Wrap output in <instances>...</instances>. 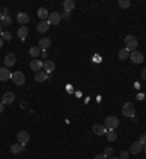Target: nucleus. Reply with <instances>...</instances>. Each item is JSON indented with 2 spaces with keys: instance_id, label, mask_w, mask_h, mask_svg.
Here are the masks:
<instances>
[{
  "instance_id": "f257e3e1",
  "label": "nucleus",
  "mask_w": 146,
  "mask_h": 159,
  "mask_svg": "<svg viewBox=\"0 0 146 159\" xmlns=\"http://www.w3.org/2000/svg\"><path fill=\"white\" fill-rule=\"evenodd\" d=\"M124 44H126V50H129L130 53L134 51L137 45H139V42H137V38L134 37V35H127L126 38H124Z\"/></svg>"
},
{
  "instance_id": "f03ea898",
  "label": "nucleus",
  "mask_w": 146,
  "mask_h": 159,
  "mask_svg": "<svg viewBox=\"0 0 146 159\" xmlns=\"http://www.w3.org/2000/svg\"><path fill=\"white\" fill-rule=\"evenodd\" d=\"M104 126L107 127V130H114V128H117L119 127V118L117 117H114V115H110V117H107L105 121H104Z\"/></svg>"
},
{
  "instance_id": "7ed1b4c3",
  "label": "nucleus",
  "mask_w": 146,
  "mask_h": 159,
  "mask_svg": "<svg viewBox=\"0 0 146 159\" xmlns=\"http://www.w3.org/2000/svg\"><path fill=\"white\" fill-rule=\"evenodd\" d=\"M129 59L132 60V63H134V64H140V63H143L145 56H143V53H140V51H137V50H134V51L130 53Z\"/></svg>"
},
{
  "instance_id": "20e7f679",
  "label": "nucleus",
  "mask_w": 146,
  "mask_h": 159,
  "mask_svg": "<svg viewBox=\"0 0 146 159\" xmlns=\"http://www.w3.org/2000/svg\"><path fill=\"white\" fill-rule=\"evenodd\" d=\"M134 105H133L132 102H126L124 105L121 107V113H123V115L124 117H133L134 115Z\"/></svg>"
},
{
  "instance_id": "39448f33",
  "label": "nucleus",
  "mask_w": 146,
  "mask_h": 159,
  "mask_svg": "<svg viewBox=\"0 0 146 159\" xmlns=\"http://www.w3.org/2000/svg\"><path fill=\"white\" fill-rule=\"evenodd\" d=\"M10 79L13 80L15 85H18V86H22L24 83H25V74L22 72H15L12 73V78Z\"/></svg>"
},
{
  "instance_id": "423d86ee",
  "label": "nucleus",
  "mask_w": 146,
  "mask_h": 159,
  "mask_svg": "<svg viewBox=\"0 0 146 159\" xmlns=\"http://www.w3.org/2000/svg\"><path fill=\"white\" fill-rule=\"evenodd\" d=\"M42 66H44V63H42L41 60H38V59H32V60H31V63H29V67H31V70H34L35 73L41 72Z\"/></svg>"
},
{
  "instance_id": "0eeeda50",
  "label": "nucleus",
  "mask_w": 146,
  "mask_h": 159,
  "mask_svg": "<svg viewBox=\"0 0 146 159\" xmlns=\"http://www.w3.org/2000/svg\"><path fill=\"white\" fill-rule=\"evenodd\" d=\"M60 20H61V15L59 13V12H51L50 13V16H48V23L50 25H59Z\"/></svg>"
},
{
  "instance_id": "6e6552de",
  "label": "nucleus",
  "mask_w": 146,
  "mask_h": 159,
  "mask_svg": "<svg viewBox=\"0 0 146 159\" xmlns=\"http://www.w3.org/2000/svg\"><path fill=\"white\" fill-rule=\"evenodd\" d=\"M142 150H143V145L140 143L139 140L133 142V143H132V147H130V153H132V155H137V153H140Z\"/></svg>"
},
{
  "instance_id": "1a4fd4ad",
  "label": "nucleus",
  "mask_w": 146,
  "mask_h": 159,
  "mask_svg": "<svg viewBox=\"0 0 146 159\" xmlns=\"http://www.w3.org/2000/svg\"><path fill=\"white\" fill-rule=\"evenodd\" d=\"M16 139H18V142H19V145L25 146L29 142V134H28L27 132H19L18 133V136H16Z\"/></svg>"
},
{
  "instance_id": "9d476101",
  "label": "nucleus",
  "mask_w": 146,
  "mask_h": 159,
  "mask_svg": "<svg viewBox=\"0 0 146 159\" xmlns=\"http://www.w3.org/2000/svg\"><path fill=\"white\" fill-rule=\"evenodd\" d=\"M12 78V73L9 72V69L7 67H0V80L2 82H6Z\"/></svg>"
},
{
  "instance_id": "9b49d317",
  "label": "nucleus",
  "mask_w": 146,
  "mask_h": 159,
  "mask_svg": "<svg viewBox=\"0 0 146 159\" xmlns=\"http://www.w3.org/2000/svg\"><path fill=\"white\" fill-rule=\"evenodd\" d=\"M13 101H15V93L6 92L3 95V98H2V104H3V105H9V104H12Z\"/></svg>"
},
{
  "instance_id": "f8f14e48",
  "label": "nucleus",
  "mask_w": 146,
  "mask_h": 159,
  "mask_svg": "<svg viewBox=\"0 0 146 159\" xmlns=\"http://www.w3.org/2000/svg\"><path fill=\"white\" fill-rule=\"evenodd\" d=\"M15 63H16V56L13 53L6 54V57H5V66H7V67L15 66Z\"/></svg>"
},
{
  "instance_id": "ddd939ff",
  "label": "nucleus",
  "mask_w": 146,
  "mask_h": 159,
  "mask_svg": "<svg viewBox=\"0 0 146 159\" xmlns=\"http://www.w3.org/2000/svg\"><path fill=\"white\" fill-rule=\"evenodd\" d=\"M50 45H51V40L50 38H41L38 41V47L42 51H47V48H50Z\"/></svg>"
},
{
  "instance_id": "4468645a",
  "label": "nucleus",
  "mask_w": 146,
  "mask_h": 159,
  "mask_svg": "<svg viewBox=\"0 0 146 159\" xmlns=\"http://www.w3.org/2000/svg\"><path fill=\"white\" fill-rule=\"evenodd\" d=\"M48 29H50V23L47 20H40L38 22V25H37V31L38 32H47Z\"/></svg>"
},
{
  "instance_id": "2eb2a0df",
  "label": "nucleus",
  "mask_w": 146,
  "mask_h": 159,
  "mask_svg": "<svg viewBox=\"0 0 146 159\" xmlns=\"http://www.w3.org/2000/svg\"><path fill=\"white\" fill-rule=\"evenodd\" d=\"M44 72L48 74V73L54 72V69H56V64H54V61H51V60H47V61H44Z\"/></svg>"
},
{
  "instance_id": "dca6fc26",
  "label": "nucleus",
  "mask_w": 146,
  "mask_h": 159,
  "mask_svg": "<svg viewBox=\"0 0 146 159\" xmlns=\"http://www.w3.org/2000/svg\"><path fill=\"white\" fill-rule=\"evenodd\" d=\"M92 132L95 133V134L101 136V134H105L107 133V127L102 126V124H95V126L92 127Z\"/></svg>"
},
{
  "instance_id": "f3484780",
  "label": "nucleus",
  "mask_w": 146,
  "mask_h": 159,
  "mask_svg": "<svg viewBox=\"0 0 146 159\" xmlns=\"http://www.w3.org/2000/svg\"><path fill=\"white\" fill-rule=\"evenodd\" d=\"M75 2L73 0H64L63 2V7H64V12H67V13H70L72 12L73 9H75Z\"/></svg>"
},
{
  "instance_id": "a211bd4d",
  "label": "nucleus",
  "mask_w": 146,
  "mask_h": 159,
  "mask_svg": "<svg viewBox=\"0 0 146 159\" xmlns=\"http://www.w3.org/2000/svg\"><path fill=\"white\" fill-rule=\"evenodd\" d=\"M37 15H38V18H40L41 20H47L48 19V16H50V12L47 10L46 7H40L38 12H37Z\"/></svg>"
},
{
  "instance_id": "6ab92c4d",
  "label": "nucleus",
  "mask_w": 146,
  "mask_h": 159,
  "mask_svg": "<svg viewBox=\"0 0 146 159\" xmlns=\"http://www.w3.org/2000/svg\"><path fill=\"white\" fill-rule=\"evenodd\" d=\"M16 20H18L19 23H22V25H25V23H28V22H29V15L24 13V12H20V13H18V18H16Z\"/></svg>"
},
{
  "instance_id": "aec40b11",
  "label": "nucleus",
  "mask_w": 146,
  "mask_h": 159,
  "mask_svg": "<svg viewBox=\"0 0 146 159\" xmlns=\"http://www.w3.org/2000/svg\"><path fill=\"white\" fill-rule=\"evenodd\" d=\"M29 56L34 57V59H38V56H41V48L38 45L31 47V48H29Z\"/></svg>"
},
{
  "instance_id": "412c9836",
  "label": "nucleus",
  "mask_w": 146,
  "mask_h": 159,
  "mask_svg": "<svg viewBox=\"0 0 146 159\" xmlns=\"http://www.w3.org/2000/svg\"><path fill=\"white\" fill-rule=\"evenodd\" d=\"M27 35H28V28L27 27H20L19 29H18V37H19L22 41H25Z\"/></svg>"
},
{
  "instance_id": "4be33fe9",
  "label": "nucleus",
  "mask_w": 146,
  "mask_h": 159,
  "mask_svg": "<svg viewBox=\"0 0 146 159\" xmlns=\"http://www.w3.org/2000/svg\"><path fill=\"white\" fill-rule=\"evenodd\" d=\"M48 79V74H47L46 72H38L35 73V80L37 82H44V80Z\"/></svg>"
},
{
  "instance_id": "5701e85b",
  "label": "nucleus",
  "mask_w": 146,
  "mask_h": 159,
  "mask_svg": "<svg viewBox=\"0 0 146 159\" xmlns=\"http://www.w3.org/2000/svg\"><path fill=\"white\" fill-rule=\"evenodd\" d=\"M24 150H25V147H24L22 145H19V143L10 146V152L12 153H19V152H24Z\"/></svg>"
},
{
  "instance_id": "b1692460",
  "label": "nucleus",
  "mask_w": 146,
  "mask_h": 159,
  "mask_svg": "<svg viewBox=\"0 0 146 159\" xmlns=\"http://www.w3.org/2000/svg\"><path fill=\"white\" fill-rule=\"evenodd\" d=\"M107 140L108 142H114V140L117 139V133L114 132V130H107Z\"/></svg>"
},
{
  "instance_id": "393cba45",
  "label": "nucleus",
  "mask_w": 146,
  "mask_h": 159,
  "mask_svg": "<svg viewBox=\"0 0 146 159\" xmlns=\"http://www.w3.org/2000/svg\"><path fill=\"white\" fill-rule=\"evenodd\" d=\"M129 56H130V51H129V50H126V48H123V50H120V51H119V59L120 60L129 59Z\"/></svg>"
},
{
  "instance_id": "a878e982",
  "label": "nucleus",
  "mask_w": 146,
  "mask_h": 159,
  "mask_svg": "<svg viewBox=\"0 0 146 159\" xmlns=\"http://www.w3.org/2000/svg\"><path fill=\"white\" fill-rule=\"evenodd\" d=\"M119 6L121 7V9H129V7H130V0H120Z\"/></svg>"
},
{
  "instance_id": "bb28decb",
  "label": "nucleus",
  "mask_w": 146,
  "mask_h": 159,
  "mask_svg": "<svg viewBox=\"0 0 146 159\" xmlns=\"http://www.w3.org/2000/svg\"><path fill=\"white\" fill-rule=\"evenodd\" d=\"M2 22H3V25H5V27H9V25L12 23V19L9 18V15H3V19H2Z\"/></svg>"
},
{
  "instance_id": "cd10ccee",
  "label": "nucleus",
  "mask_w": 146,
  "mask_h": 159,
  "mask_svg": "<svg viewBox=\"0 0 146 159\" xmlns=\"http://www.w3.org/2000/svg\"><path fill=\"white\" fill-rule=\"evenodd\" d=\"M2 40H3V41H10V40H12V34L7 32V31H5V32L2 34Z\"/></svg>"
},
{
  "instance_id": "c85d7f7f",
  "label": "nucleus",
  "mask_w": 146,
  "mask_h": 159,
  "mask_svg": "<svg viewBox=\"0 0 146 159\" xmlns=\"http://www.w3.org/2000/svg\"><path fill=\"white\" fill-rule=\"evenodd\" d=\"M113 153H114V149H113V147H105V150H104V155H105L107 158H108V156L111 158V156H113Z\"/></svg>"
},
{
  "instance_id": "c756f323",
  "label": "nucleus",
  "mask_w": 146,
  "mask_h": 159,
  "mask_svg": "<svg viewBox=\"0 0 146 159\" xmlns=\"http://www.w3.org/2000/svg\"><path fill=\"white\" fill-rule=\"evenodd\" d=\"M129 155H130V152L123 150V152H120V159H129Z\"/></svg>"
},
{
  "instance_id": "7c9ffc66",
  "label": "nucleus",
  "mask_w": 146,
  "mask_h": 159,
  "mask_svg": "<svg viewBox=\"0 0 146 159\" xmlns=\"http://www.w3.org/2000/svg\"><path fill=\"white\" fill-rule=\"evenodd\" d=\"M139 142H140V143H142L143 146L146 145V134H142V136H140V137H139Z\"/></svg>"
},
{
  "instance_id": "2f4dec72",
  "label": "nucleus",
  "mask_w": 146,
  "mask_h": 159,
  "mask_svg": "<svg viewBox=\"0 0 146 159\" xmlns=\"http://www.w3.org/2000/svg\"><path fill=\"white\" fill-rule=\"evenodd\" d=\"M70 18V13H67V12H63V15H61V19H69Z\"/></svg>"
},
{
  "instance_id": "473e14b6",
  "label": "nucleus",
  "mask_w": 146,
  "mask_h": 159,
  "mask_svg": "<svg viewBox=\"0 0 146 159\" xmlns=\"http://www.w3.org/2000/svg\"><path fill=\"white\" fill-rule=\"evenodd\" d=\"M140 74H142V79H143V80H145V82H146V69H143Z\"/></svg>"
},
{
  "instance_id": "72a5a7b5",
  "label": "nucleus",
  "mask_w": 146,
  "mask_h": 159,
  "mask_svg": "<svg viewBox=\"0 0 146 159\" xmlns=\"http://www.w3.org/2000/svg\"><path fill=\"white\" fill-rule=\"evenodd\" d=\"M95 159H107V156H105V155H97Z\"/></svg>"
},
{
  "instance_id": "f704fd0d",
  "label": "nucleus",
  "mask_w": 146,
  "mask_h": 159,
  "mask_svg": "<svg viewBox=\"0 0 146 159\" xmlns=\"http://www.w3.org/2000/svg\"><path fill=\"white\" fill-rule=\"evenodd\" d=\"M41 57H42V59H47V57H48L47 51H41Z\"/></svg>"
},
{
  "instance_id": "c9c22d12",
  "label": "nucleus",
  "mask_w": 146,
  "mask_h": 159,
  "mask_svg": "<svg viewBox=\"0 0 146 159\" xmlns=\"http://www.w3.org/2000/svg\"><path fill=\"white\" fill-rule=\"evenodd\" d=\"M3 108H5V105H3V104H2V102H0V114L3 113Z\"/></svg>"
},
{
  "instance_id": "e433bc0d",
  "label": "nucleus",
  "mask_w": 146,
  "mask_h": 159,
  "mask_svg": "<svg viewBox=\"0 0 146 159\" xmlns=\"http://www.w3.org/2000/svg\"><path fill=\"white\" fill-rule=\"evenodd\" d=\"M3 44H5V42H3V40H2V38H0V48H2V47H3Z\"/></svg>"
},
{
  "instance_id": "4c0bfd02",
  "label": "nucleus",
  "mask_w": 146,
  "mask_h": 159,
  "mask_svg": "<svg viewBox=\"0 0 146 159\" xmlns=\"http://www.w3.org/2000/svg\"><path fill=\"white\" fill-rule=\"evenodd\" d=\"M2 34H3V27L0 25V35H2Z\"/></svg>"
},
{
  "instance_id": "58836bf2",
  "label": "nucleus",
  "mask_w": 146,
  "mask_h": 159,
  "mask_svg": "<svg viewBox=\"0 0 146 159\" xmlns=\"http://www.w3.org/2000/svg\"><path fill=\"white\" fill-rule=\"evenodd\" d=\"M3 19V13H2V12H0V20Z\"/></svg>"
},
{
  "instance_id": "ea45409f",
  "label": "nucleus",
  "mask_w": 146,
  "mask_h": 159,
  "mask_svg": "<svg viewBox=\"0 0 146 159\" xmlns=\"http://www.w3.org/2000/svg\"><path fill=\"white\" fill-rule=\"evenodd\" d=\"M143 150H145V153H146V145H145V146H143Z\"/></svg>"
},
{
  "instance_id": "a19ab883",
  "label": "nucleus",
  "mask_w": 146,
  "mask_h": 159,
  "mask_svg": "<svg viewBox=\"0 0 146 159\" xmlns=\"http://www.w3.org/2000/svg\"><path fill=\"white\" fill-rule=\"evenodd\" d=\"M110 159H120V158H114V156H111V158H110Z\"/></svg>"
}]
</instances>
